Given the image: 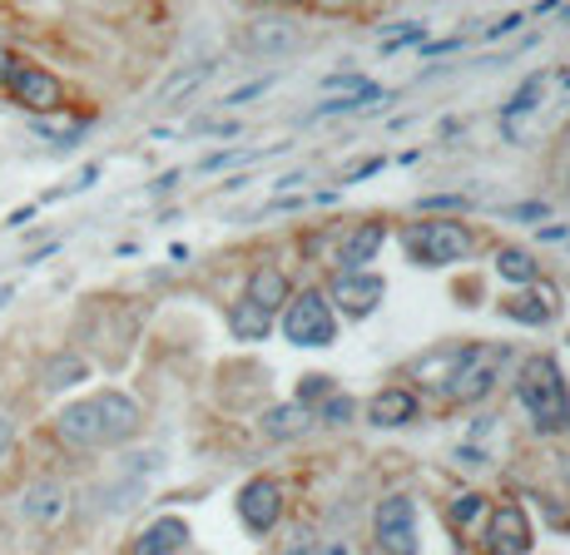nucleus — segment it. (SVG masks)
<instances>
[{"instance_id": "obj_26", "label": "nucleus", "mask_w": 570, "mask_h": 555, "mask_svg": "<svg viewBox=\"0 0 570 555\" xmlns=\"http://www.w3.org/2000/svg\"><path fill=\"white\" fill-rule=\"evenodd\" d=\"M10 60H16V56H10L6 46H0V85H6V70H10Z\"/></svg>"}, {"instance_id": "obj_20", "label": "nucleus", "mask_w": 570, "mask_h": 555, "mask_svg": "<svg viewBox=\"0 0 570 555\" xmlns=\"http://www.w3.org/2000/svg\"><path fill=\"white\" fill-rule=\"evenodd\" d=\"M228 323H234V333L238 337H263V333H268V313H263L258 308V303H238V308H234V318H228Z\"/></svg>"}, {"instance_id": "obj_17", "label": "nucleus", "mask_w": 570, "mask_h": 555, "mask_svg": "<svg viewBox=\"0 0 570 555\" xmlns=\"http://www.w3.org/2000/svg\"><path fill=\"white\" fill-rule=\"evenodd\" d=\"M497 274L507 283H517V288H535V283H541V264H535L525 248H501V254H497Z\"/></svg>"}, {"instance_id": "obj_5", "label": "nucleus", "mask_w": 570, "mask_h": 555, "mask_svg": "<svg viewBox=\"0 0 570 555\" xmlns=\"http://www.w3.org/2000/svg\"><path fill=\"white\" fill-rule=\"evenodd\" d=\"M283 333H288V343H298V347H327L333 343L337 318H333V308H327L323 293H303V298H293Z\"/></svg>"}, {"instance_id": "obj_21", "label": "nucleus", "mask_w": 570, "mask_h": 555, "mask_svg": "<svg viewBox=\"0 0 570 555\" xmlns=\"http://www.w3.org/2000/svg\"><path fill=\"white\" fill-rule=\"evenodd\" d=\"M546 100V75H535V80H525V90L517 95V100L507 105V129H517V119L531 110V105H541Z\"/></svg>"}, {"instance_id": "obj_25", "label": "nucleus", "mask_w": 570, "mask_h": 555, "mask_svg": "<svg viewBox=\"0 0 570 555\" xmlns=\"http://www.w3.org/2000/svg\"><path fill=\"white\" fill-rule=\"evenodd\" d=\"M10 437H16V427H10V417H0V456H6V446Z\"/></svg>"}, {"instance_id": "obj_3", "label": "nucleus", "mask_w": 570, "mask_h": 555, "mask_svg": "<svg viewBox=\"0 0 570 555\" xmlns=\"http://www.w3.org/2000/svg\"><path fill=\"white\" fill-rule=\"evenodd\" d=\"M407 258L412 264H426V268H442V264H456V258L471 254V234L462 224H446V219H432V224H416L407 228Z\"/></svg>"}, {"instance_id": "obj_9", "label": "nucleus", "mask_w": 570, "mask_h": 555, "mask_svg": "<svg viewBox=\"0 0 570 555\" xmlns=\"http://www.w3.org/2000/svg\"><path fill=\"white\" fill-rule=\"evenodd\" d=\"M238 516H244L248 531L278 526V516H283V492H278V482H248L244 492H238Z\"/></svg>"}, {"instance_id": "obj_7", "label": "nucleus", "mask_w": 570, "mask_h": 555, "mask_svg": "<svg viewBox=\"0 0 570 555\" xmlns=\"http://www.w3.org/2000/svg\"><path fill=\"white\" fill-rule=\"evenodd\" d=\"M0 90H10L20 105H30V110H55V105L65 100V90H60V80H55L50 70H40V65H30V60H10V70H6V85Z\"/></svg>"}, {"instance_id": "obj_13", "label": "nucleus", "mask_w": 570, "mask_h": 555, "mask_svg": "<svg viewBox=\"0 0 570 555\" xmlns=\"http://www.w3.org/2000/svg\"><path fill=\"white\" fill-rule=\"evenodd\" d=\"M184 546H189V526H184L179 516H159L145 526V536L135 541L129 555H179Z\"/></svg>"}, {"instance_id": "obj_16", "label": "nucleus", "mask_w": 570, "mask_h": 555, "mask_svg": "<svg viewBox=\"0 0 570 555\" xmlns=\"http://www.w3.org/2000/svg\"><path fill=\"white\" fill-rule=\"evenodd\" d=\"M412 417H416V397L402 387L382 392V397L372 402V422H377V427H402V422H412Z\"/></svg>"}, {"instance_id": "obj_23", "label": "nucleus", "mask_w": 570, "mask_h": 555, "mask_svg": "<svg viewBox=\"0 0 570 555\" xmlns=\"http://www.w3.org/2000/svg\"><path fill=\"white\" fill-rule=\"evenodd\" d=\"M327 422H353V402L333 397V407H327Z\"/></svg>"}, {"instance_id": "obj_19", "label": "nucleus", "mask_w": 570, "mask_h": 555, "mask_svg": "<svg viewBox=\"0 0 570 555\" xmlns=\"http://www.w3.org/2000/svg\"><path fill=\"white\" fill-rule=\"evenodd\" d=\"M382 248V224H363L353 238H347V248H343V268H357V264H367L372 254Z\"/></svg>"}, {"instance_id": "obj_1", "label": "nucleus", "mask_w": 570, "mask_h": 555, "mask_svg": "<svg viewBox=\"0 0 570 555\" xmlns=\"http://www.w3.org/2000/svg\"><path fill=\"white\" fill-rule=\"evenodd\" d=\"M55 432L70 446H109L125 442L139 432V402L125 397V392H95V397H80L55 417Z\"/></svg>"}, {"instance_id": "obj_18", "label": "nucleus", "mask_w": 570, "mask_h": 555, "mask_svg": "<svg viewBox=\"0 0 570 555\" xmlns=\"http://www.w3.org/2000/svg\"><path fill=\"white\" fill-rule=\"evenodd\" d=\"M283 298H288V283H283L278 268H263V274H254V283H248V303H258L263 313H273Z\"/></svg>"}, {"instance_id": "obj_8", "label": "nucleus", "mask_w": 570, "mask_h": 555, "mask_svg": "<svg viewBox=\"0 0 570 555\" xmlns=\"http://www.w3.org/2000/svg\"><path fill=\"white\" fill-rule=\"evenodd\" d=\"M382 293H387V283L377 274H343L333 283V298H337V308H343V318H367L382 303Z\"/></svg>"}, {"instance_id": "obj_28", "label": "nucleus", "mask_w": 570, "mask_h": 555, "mask_svg": "<svg viewBox=\"0 0 570 555\" xmlns=\"http://www.w3.org/2000/svg\"><path fill=\"white\" fill-rule=\"evenodd\" d=\"M327 555H347V551H343V546H337V551H327Z\"/></svg>"}, {"instance_id": "obj_2", "label": "nucleus", "mask_w": 570, "mask_h": 555, "mask_svg": "<svg viewBox=\"0 0 570 555\" xmlns=\"http://www.w3.org/2000/svg\"><path fill=\"white\" fill-rule=\"evenodd\" d=\"M517 402H521L525 417H531L541 432L570 427V392H566L561 367H556L551 357H535V363L521 367V377H517Z\"/></svg>"}, {"instance_id": "obj_15", "label": "nucleus", "mask_w": 570, "mask_h": 555, "mask_svg": "<svg viewBox=\"0 0 570 555\" xmlns=\"http://www.w3.org/2000/svg\"><path fill=\"white\" fill-rule=\"evenodd\" d=\"M501 313H507V318H517V323H551V313H556V298H541V283H535V288H525L521 298H507L501 303Z\"/></svg>"}, {"instance_id": "obj_6", "label": "nucleus", "mask_w": 570, "mask_h": 555, "mask_svg": "<svg viewBox=\"0 0 570 555\" xmlns=\"http://www.w3.org/2000/svg\"><path fill=\"white\" fill-rule=\"evenodd\" d=\"M372 536H377L382 555H416V506H412V496L382 501L377 521H372Z\"/></svg>"}, {"instance_id": "obj_4", "label": "nucleus", "mask_w": 570, "mask_h": 555, "mask_svg": "<svg viewBox=\"0 0 570 555\" xmlns=\"http://www.w3.org/2000/svg\"><path fill=\"white\" fill-rule=\"evenodd\" d=\"M501 347L497 343H471L456 353V363H452V377H446V392H452L456 402H481L491 392V383H497V363H501Z\"/></svg>"}, {"instance_id": "obj_27", "label": "nucleus", "mask_w": 570, "mask_h": 555, "mask_svg": "<svg viewBox=\"0 0 570 555\" xmlns=\"http://www.w3.org/2000/svg\"><path fill=\"white\" fill-rule=\"evenodd\" d=\"M283 555H313L308 551V536H303V546H293V551H283Z\"/></svg>"}, {"instance_id": "obj_14", "label": "nucleus", "mask_w": 570, "mask_h": 555, "mask_svg": "<svg viewBox=\"0 0 570 555\" xmlns=\"http://www.w3.org/2000/svg\"><path fill=\"white\" fill-rule=\"evenodd\" d=\"M308 427H313V412L303 407V402H283V407L263 412V437L268 442H293V437H303Z\"/></svg>"}, {"instance_id": "obj_22", "label": "nucleus", "mask_w": 570, "mask_h": 555, "mask_svg": "<svg viewBox=\"0 0 570 555\" xmlns=\"http://www.w3.org/2000/svg\"><path fill=\"white\" fill-rule=\"evenodd\" d=\"M481 511H487V501H481V496H462L452 506V521H456V526H471V516H481Z\"/></svg>"}, {"instance_id": "obj_10", "label": "nucleus", "mask_w": 570, "mask_h": 555, "mask_svg": "<svg viewBox=\"0 0 570 555\" xmlns=\"http://www.w3.org/2000/svg\"><path fill=\"white\" fill-rule=\"evenodd\" d=\"M20 516L36 521V526H60V521L70 516V492H65V482H36L20 496Z\"/></svg>"}, {"instance_id": "obj_12", "label": "nucleus", "mask_w": 570, "mask_h": 555, "mask_svg": "<svg viewBox=\"0 0 570 555\" xmlns=\"http://www.w3.org/2000/svg\"><path fill=\"white\" fill-rule=\"evenodd\" d=\"M298 46H303V30L283 16H263L248 26V50H258V56H288Z\"/></svg>"}, {"instance_id": "obj_11", "label": "nucleus", "mask_w": 570, "mask_h": 555, "mask_svg": "<svg viewBox=\"0 0 570 555\" xmlns=\"http://www.w3.org/2000/svg\"><path fill=\"white\" fill-rule=\"evenodd\" d=\"M531 551V526L517 506H501L487 531V555H525Z\"/></svg>"}, {"instance_id": "obj_24", "label": "nucleus", "mask_w": 570, "mask_h": 555, "mask_svg": "<svg viewBox=\"0 0 570 555\" xmlns=\"http://www.w3.org/2000/svg\"><path fill=\"white\" fill-rule=\"evenodd\" d=\"M268 85H273V80H254V85H244V90H238L234 100H254V95H258V90H268Z\"/></svg>"}]
</instances>
